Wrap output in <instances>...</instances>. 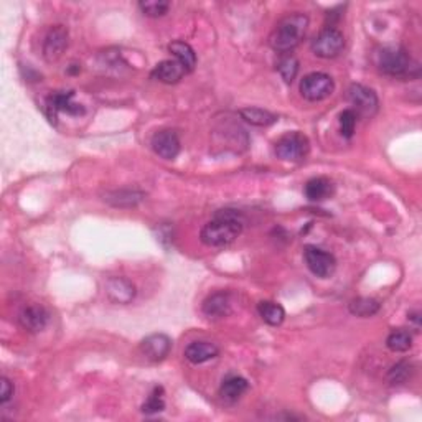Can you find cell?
<instances>
[{"mask_svg": "<svg viewBox=\"0 0 422 422\" xmlns=\"http://www.w3.org/2000/svg\"><path fill=\"white\" fill-rule=\"evenodd\" d=\"M244 217L236 210H218L215 218L206 223L200 233L201 243L210 248H224L243 231Z\"/></svg>", "mask_w": 422, "mask_h": 422, "instance_id": "6da1fadb", "label": "cell"}, {"mask_svg": "<svg viewBox=\"0 0 422 422\" xmlns=\"http://www.w3.org/2000/svg\"><path fill=\"white\" fill-rule=\"evenodd\" d=\"M308 27V17L303 13H292L282 18L277 23L276 30L272 32L269 43H271L272 50L279 53H287L296 48L299 43L302 42V38L306 37Z\"/></svg>", "mask_w": 422, "mask_h": 422, "instance_id": "7a4b0ae2", "label": "cell"}, {"mask_svg": "<svg viewBox=\"0 0 422 422\" xmlns=\"http://www.w3.org/2000/svg\"><path fill=\"white\" fill-rule=\"evenodd\" d=\"M376 65L381 73L394 78L419 75V65L412 61L407 52L401 47H385L376 55Z\"/></svg>", "mask_w": 422, "mask_h": 422, "instance_id": "3957f363", "label": "cell"}, {"mask_svg": "<svg viewBox=\"0 0 422 422\" xmlns=\"http://www.w3.org/2000/svg\"><path fill=\"white\" fill-rule=\"evenodd\" d=\"M311 152V142L301 132H289L276 142V155L286 162H302Z\"/></svg>", "mask_w": 422, "mask_h": 422, "instance_id": "277c9868", "label": "cell"}, {"mask_svg": "<svg viewBox=\"0 0 422 422\" xmlns=\"http://www.w3.org/2000/svg\"><path fill=\"white\" fill-rule=\"evenodd\" d=\"M335 90V83L327 73H311L301 81V95L307 101H323Z\"/></svg>", "mask_w": 422, "mask_h": 422, "instance_id": "5b68a950", "label": "cell"}, {"mask_svg": "<svg viewBox=\"0 0 422 422\" xmlns=\"http://www.w3.org/2000/svg\"><path fill=\"white\" fill-rule=\"evenodd\" d=\"M75 100V91H55L47 97L45 112L53 124L58 119L60 112H66L68 116H80L85 112L81 104L73 101Z\"/></svg>", "mask_w": 422, "mask_h": 422, "instance_id": "8992f818", "label": "cell"}, {"mask_svg": "<svg viewBox=\"0 0 422 422\" xmlns=\"http://www.w3.org/2000/svg\"><path fill=\"white\" fill-rule=\"evenodd\" d=\"M343 48H345V37H343L340 30H337L333 27L325 28L312 42V52L317 56L325 58V60H330V58L340 55Z\"/></svg>", "mask_w": 422, "mask_h": 422, "instance_id": "52a82bcc", "label": "cell"}, {"mask_svg": "<svg viewBox=\"0 0 422 422\" xmlns=\"http://www.w3.org/2000/svg\"><path fill=\"white\" fill-rule=\"evenodd\" d=\"M303 259H306L307 267L311 269L313 276L320 279H328L333 276L337 269L335 256L317 246H307L306 251H303Z\"/></svg>", "mask_w": 422, "mask_h": 422, "instance_id": "ba28073f", "label": "cell"}, {"mask_svg": "<svg viewBox=\"0 0 422 422\" xmlns=\"http://www.w3.org/2000/svg\"><path fill=\"white\" fill-rule=\"evenodd\" d=\"M348 100L356 107V114L361 116H375L378 106H380L376 92L363 85H351L348 90Z\"/></svg>", "mask_w": 422, "mask_h": 422, "instance_id": "9c48e42d", "label": "cell"}, {"mask_svg": "<svg viewBox=\"0 0 422 422\" xmlns=\"http://www.w3.org/2000/svg\"><path fill=\"white\" fill-rule=\"evenodd\" d=\"M152 149L159 157H162L164 160H174L176 159V155L180 154L181 144H180V137L175 131L171 129H164L155 132L154 137H152L150 142Z\"/></svg>", "mask_w": 422, "mask_h": 422, "instance_id": "30bf717a", "label": "cell"}, {"mask_svg": "<svg viewBox=\"0 0 422 422\" xmlns=\"http://www.w3.org/2000/svg\"><path fill=\"white\" fill-rule=\"evenodd\" d=\"M68 48V30L63 25H55L47 33L43 42V56L47 61H58Z\"/></svg>", "mask_w": 422, "mask_h": 422, "instance_id": "8fae6325", "label": "cell"}, {"mask_svg": "<svg viewBox=\"0 0 422 422\" xmlns=\"http://www.w3.org/2000/svg\"><path fill=\"white\" fill-rule=\"evenodd\" d=\"M171 348V340L165 333H152V335L145 337L140 343V351L144 353V356L150 361H162L169 356Z\"/></svg>", "mask_w": 422, "mask_h": 422, "instance_id": "7c38bea8", "label": "cell"}, {"mask_svg": "<svg viewBox=\"0 0 422 422\" xmlns=\"http://www.w3.org/2000/svg\"><path fill=\"white\" fill-rule=\"evenodd\" d=\"M106 294L111 302L126 306L135 297V286L126 277H111L106 282Z\"/></svg>", "mask_w": 422, "mask_h": 422, "instance_id": "4fadbf2b", "label": "cell"}, {"mask_svg": "<svg viewBox=\"0 0 422 422\" xmlns=\"http://www.w3.org/2000/svg\"><path fill=\"white\" fill-rule=\"evenodd\" d=\"M48 320H50V313L42 306H28L18 315L22 328L30 333H40L47 327Z\"/></svg>", "mask_w": 422, "mask_h": 422, "instance_id": "5bb4252c", "label": "cell"}, {"mask_svg": "<svg viewBox=\"0 0 422 422\" xmlns=\"http://www.w3.org/2000/svg\"><path fill=\"white\" fill-rule=\"evenodd\" d=\"M203 313L210 318H223L231 313V297L228 292H215L205 299Z\"/></svg>", "mask_w": 422, "mask_h": 422, "instance_id": "9a60e30c", "label": "cell"}, {"mask_svg": "<svg viewBox=\"0 0 422 422\" xmlns=\"http://www.w3.org/2000/svg\"><path fill=\"white\" fill-rule=\"evenodd\" d=\"M185 73L186 70L181 63H179L176 60H165V61H160L159 65L154 68L152 78H154V80H159L160 83H165V85H175V83H179L181 78L185 76Z\"/></svg>", "mask_w": 422, "mask_h": 422, "instance_id": "2e32d148", "label": "cell"}, {"mask_svg": "<svg viewBox=\"0 0 422 422\" xmlns=\"http://www.w3.org/2000/svg\"><path fill=\"white\" fill-rule=\"evenodd\" d=\"M219 355V348L211 342H193L185 348V358L193 365H201Z\"/></svg>", "mask_w": 422, "mask_h": 422, "instance_id": "e0dca14e", "label": "cell"}, {"mask_svg": "<svg viewBox=\"0 0 422 422\" xmlns=\"http://www.w3.org/2000/svg\"><path fill=\"white\" fill-rule=\"evenodd\" d=\"M333 195V183L327 176H315L306 183V196L311 201H322Z\"/></svg>", "mask_w": 422, "mask_h": 422, "instance_id": "ac0fdd59", "label": "cell"}, {"mask_svg": "<svg viewBox=\"0 0 422 422\" xmlns=\"http://www.w3.org/2000/svg\"><path fill=\"white\" fill-rule=\"evenodd\" d=\"M144 193L142 191L135 190H116L109 191V193L104 195V201L112 205L119 206V208H132V206L139 205L142 200H144Z\"/></svg>", "mask_w": 422, "mask_h": 422, "instance_id": "d6986e66", "label": "cell"}, {"mask_svg": "<svg viewBox=\"0 0 422 422\" xmlns=\"http://www.w3.org/2000/svg\"><path fill=\"white\" fill-rule=\"evenodd\" d=\"M258 312L263 320L271 327L281 325V323L286 320V311H284V307L277 302L261 301L258 303Z\"/></svg>", "mask_w": 422, "mask_h": 422, "instance_id": "ffe728a7", "label": "cell"}, {"mask_svg": "<svg viewBox=\"0 0 422 422\" xmlns=\"http://www.w3.org/2000/svg\"><path fill=\"white\" fill-rule=\"evenodd\" d=\"M248 387H249L248 380H244L241 376H231L223 381L222 387H219V394H222L224 401L234 402L248 391Z\"/></svg>", "mask_w": 422, "mask_h": 422, "instance_id": "44dd1931", "label": "cell"}, {"mask_svg": "<svg viewBox=\"0 0 422 422\" xmlns=\"http://www.w3.org/2000/svg\"><path fill=\"white\" fill-rule=\"evenodd\" d=\"M169 50L171 55L175 56V60L181 63L183 65V68L186 70V73L188 71H193L195 66H196V53L193 48H191L188 43L185 42H171L169 45Z\"/></svg>", "mask_w": 422, "mask_h": 422, "instance_id": "7402d4cb", "label": "cell"}, {"mask_svg": "<svg viewBox=\"0 0 422 422\" xmlns=\"http://www.w3.org/2000/svg\"><path fill=\"white\" fill-rule=\"evenodd\" d=\"M239 116H241L246 122H249V124L258 127H267L277 122L276 114H272V112L269 111L259 109V107H244V109L239 111Z\"/></svg>", "mask_w": 422, "mask_h": 422, "instance_id": "603a6c76", "label": "cell"}, {"mask_svg": "<svg viewBox=\"0 0 422 422\" xmlns=\"http://www.w3.org/2000/svg\"><path fill=\"white\" fill-rule=\"evenodd\" d=\"M350 313L361 318H368L376 315L378 312L381 311V303L376 301V299L370 297H358L355 301L350 302Z\"/></svg>", "mask_w": 422, "mask_h": 422, "instance_id": "cb8c5ba5", "label": "cell"}, {"mask_svg": "<svg viewBox=\"0 0 422 422\" xmlns=\"http://www.w3.org/2000/svg\"><path fill=\"white\" fill-rule=\"evenodd\" d=\"M386 346L394 353H404L412 346V333L406 328L392 330L386 338Z\"/></svg>", "mask_w": 422, "mask_h": 422, "instance_id": "d4e9b609", "label": "cell"}, {"mask_svg": "<svg viewBox=\"0 0 422 422\" xmlns=\"http://www.w3.org/2000/svg\"><path fill=\"white\" fill-rule=\"evenodd\" d=\"M414 368L409 361H399L396 365L391 366V370L387 371V381L391 385H404V382L412 376Z\"/></svg>", "mask_w": 422, "mask_h": 422, "instance_id": "484cf974", "label": "cell"}, {"mask_svg": "<svg viewBox=\"0 0 422 422\" xmlns=\"http://www.w3.org/2000/svg\"><path fill=\"white\" fill-rule=\"evenodd\" d=\"M139 8L147 17H164L169 12L170 2H167V0H147V2L139 4Z\"/></svg>", "mask_w": 422, "mask_h": 422, "instance_id": "4316f807", "label": "cell"}, {"mask_svg": "<svg viewBox=\"0 0 422 422\" xmlns=\"http://www.w3.org/2000/svg\"><path fill=\"white\" fill-rule=\"evenodd\" d=\"M277 70L279 73H281L282 80L286 83H292L294 80H296L297 73H299V60L296 56L292 55H287L284 56L281 61H279L277 65Z\"/></svg>", "mask_w": 422, "mask_h": 422, "instance_id": "83f0119b", "label": "cell"}, {"mask_svg": "<svg viewBox=\"0 0 422 422\" xmlns=\"http://www.w3.org/2000/svg\"><path fill=\"white\" fill-rule=\"evenodd\" d=\"M162 394H164V390H162L160 386L154 387V391H152L149 399L142 404V412H144V414H155V412L164 411L165 402H164V397H162Z\"/></svg>", "mask_w": 422, "mask_h": 422, "instance_id": "f1b7e54d", "label": "cell"}, {"mask_svg": "<svg viewBox=\"0 0 422 422\" xmlns=\"http://www.w3.org/2000/svg\"><path fill=\"white\" fill-rule=\"evenodd\" d=\"M356 119H358V114L355 112V109H345L340 114V132L345 139H351L353 134H355Z\"/></svg>", "mask_w": 422, "mask_h": 422, "instance_id": "f546056e", "label": "cell"}, {"mask_svg": "<svg viewBox=\"0 0 422 422\" xmlns=\"http://www.w3.org/2000/svg\"><path fill=\"white\" fill-rule=\"evenodd\" d=\"M13 391H16V387H13L12 381L4 376L2 380H0V402H2V404H7V402L12 399Z\"/></svg>", "mask_w": 422, "mask_h": 422, "instance_id": "4dcf8cb0", "label": "cell"}, {"mask_svg": "<svg viewBox=\"0 0 422 422\" xmlns=\"http://www.w3.org/2000/svg\"><path fill=\"white\" fill-rule=\"evenodd\" d=\"M409 320H412L416 323V328H419L421 327V313L419 312L409 313Z\"/></svg>", "mask_w": 422, "mask_h": 422, "instance_id": "1f68e13d", "label": "cell"}]
</instances>
